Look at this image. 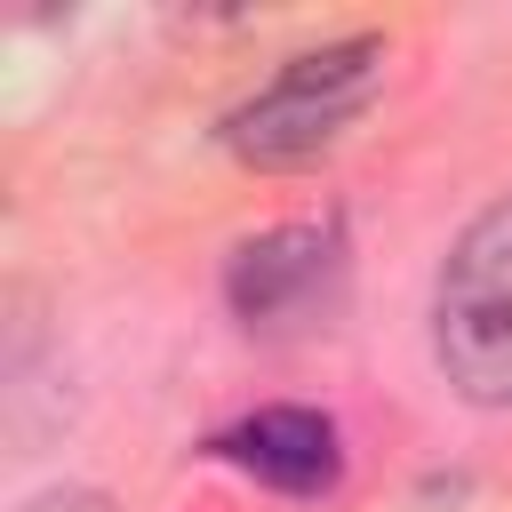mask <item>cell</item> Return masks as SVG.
Returning a JSON list of instances; mask_svg holds the SVG:
<instances>
[{"label": "cell", "mask_w": 512, "mask_h": 512, "mask_svg": "<svg viewBox=\"0 0 512 512\" xmlns=\"http://www.w3.org/2000/svg\"><path fill=\"white\" fill-rule=\"evenodd\" d=\"M16 512H120L104 488H80V480H64V488H40V496H24Z\"/></svg>", "instance_id": "8992f818"}, {"label": "cell", "mask_w": 512, "mask_h": 512, "mask_svg": "<svg viewBox=\"0 0 512 512\" xmlns=\"http://www.w3.org/2000/svg\"><path fill=\"white\" fill-rule=\"evenodd\" d=\"M368 96H304V88H264L248 96L240 112H224V152L248 160V168H304L320 160L352 120H360Z\"/></svg>", "instance_id": "7a4b0ae2"}, {"label": "cell", "mask_w": 512, "mask_h": 512, "mask_svg": "<svg viewBox=\"0 0 512 512\" xmlns=\"http://www.w3.org/2000/svg\"><path fill=\"white\" fill-rule=\"evenodd\" d=\"M336 280H344V248H336L328 224H272V232H256V240L232 248L224 304L248 328L288 336V328H312L336 304Z\"/></svg>", "instance_id": "6da1fadb"}, {"label": "cell", "mask_w": 512, "mask_h": 512, "mask_svg": "<svg viewBox=\"0 0 512 512\" xmlns=\"http://www.w3.org/2000/svg\"><path fill=\"white\" fill-rule=\"evenodd\" d=\"M216 456H232L240 472H256L264 488L280 496H328L336 472H344V448H336V424L320 408H256L248 424H232L216 440Z\"/></svg>", "instance_id": "3957f363"}, {"label": "cell", "mask_w": 512, "mask_h": 512, "mask_svg": "<svg viewBox=\"0 0 512 512\" xmlns=\"http://www.w3.org/2000/svg\"><path fill=\"white\" fill-rule=\"evenodd\" d=\"M432 312H512V192L488 200L456 232V248L440 264V304Z\"/></svg>", "instance_id": "5b68a950"}, {"label": "cell", "mask_w": 512, "mask_h": 512, "mask_svg": "<svg viewBox=\"0 0 512 512\" xmlns=\"http://www.w3.org/2000/svg\"><path fill=\"white\" fill-rule=\"evenodd\" d=\"M432 360L456 400L512 416V312H432Z\"/></svg>", "instance_id": "277c9868"}]
</instances>
